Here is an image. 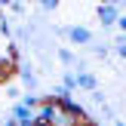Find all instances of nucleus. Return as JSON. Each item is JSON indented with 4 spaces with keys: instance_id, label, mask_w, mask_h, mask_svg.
Listing matches in <instances>:
<instances>
[{
    "instance_id": "obj_7",
    "label": "nucleus",
    "mask_w": 126,
    "mask_h": 126,
    "mask_svg": "<svg viewBox=\"0 0 126 126\" xmlns=\"http://www.w3.org/2000/svg\"><path fill=\"white\" fill-rule=\"evenodd\" d=\"M62 80H65L62 86H65L68 92H71V89H77V74H74V71H65V77H62Z\"/></svg>"
},
{
    "instance_id": "obj_5",
    "label": "nucleus",
    "mask_w": 126,
    "mask_h": 126,
    "mask_svg": "<svg viewBox=\"0 0 126 126\" xmlns=\"http://www.w3.org/2000/svg\"><path fill=\"white\" fill-rule=\"evenodd\" d=\"M77 89H89V92H95L98 89V80L95 77H92V74H77Z\"/></svg>"
},
{
    "instance_id": "obj_4",
    "label": "nucleus",
    "mask_w": 126,
    "mask_h": 126,
    "mask_svg": "<svg viewBox=\"0 0 126 126\" xmlns=\"http://www.w3.org/2000/svg\"><path fill=\"white\" fill-rule=\"evenodd\" d=\"M16 74H18V80H22V83H25V86H28V89H31V92H34V89H37V74H34V68H18V71H16Z\"/></svg>"
},
{
    "instance_id": "obj_2",
    "label": "nucleus",
    "mask_w": 126,
    "mask_h": 126,
    "mask_svg": "<svg viewBox=\"0 0 126 126\" xmlns=\"http://www.w3.org/2000/svg\"><path fill=\"white\" fill-rule=\"evenodd\" d=\"M65 37L71 43H77V46H89L92 43V31L83 28V25H74V28H65Z\"/></svg>"
},
{
    "instance_id": "obj_8",
    "label": "nucleus",
    "mask_w": 126,
    "mask_h": 126,
    "mask_svg": "<svg viewBox=\"0 0 126 126\" xmlns=\"http://www.w3.org/2000/svg\"><path fill=\"white\" fill-rule=\"evenodd\" d=\"M89 49H92V55H98V59H105L111 46H105V43H89Z\"/></svg>"
},
{
    "instance_id": "obj_3",
    "label": "nucleus",
    "mask_w": 126,
    "mask_h": 126,
    "mask_svg": "<svg viewBox=\"0 0 126 126\" xmlns=\"http://www.w3.org/2000/svg\"><path fill=\"white\" fill-rule=\"evenodd\" d=\"M16 71H18V65L12 59H0V83H6L9 77H16Z\"/></svg>"
},
{
    "instance_id": "obj_9",
    "label": "nucleus",
    "mask_w": 126,
    "mask_h": 126,
    "mask_svg": "<svg viewBox=\"0 0 126 126\" xmlns=\"http://www.w3.org/2000/svg\"><path fill=\"white\" fill-rule=\"evenodd\" d=\"M43 12H55V9H59V0H43Z\"/></svg>"
},
{
    "instance_id": "obj_1",
    "label": "nucleus",
    "mask_w": 126,
    "mask_h": 126,
    "mask_svg": "<svg viewBox=\"0 0 126 126\" xmlns=\"http://www.w3.org/2000/svg\"><path fill=\"white\" fill-rule=\"evenodd\" d=\"M95 16H98V22H102V28H114L117 18H120V6L117 3H105V6L95 9Z\"/></svg>"
},
{
    "instance_id": "obj_10",
    "label": "nucleus",
    "mask_w": 126,
    "mask_h": 126,
    "mask_svg": "<svg viewBox=\"0 0 126 126\" xmlns=\"http://www.w3.org/2000/svg\"><path fill=\"white\" fill-rule=\"evenodd\" d=\"M114 126H123V123H120V120H114Z\"/></svg>"
},
{
    "instance_id": "obj_6",
    "label": "nucleus",
    "mask_w": 126,
    "mask_h": 126,
    "mask_svg": "<svg viewBox=\"0 0 126 126\" xmlns=\"http://www.w3.org/2000/svg\"><path fill=\"white\" fill-rule=\"evenodd\" d=\"M59 62H62V65H68V68H71V65H77V55H74L71 49H59Z\"/></svg>"
}]
</instances>
